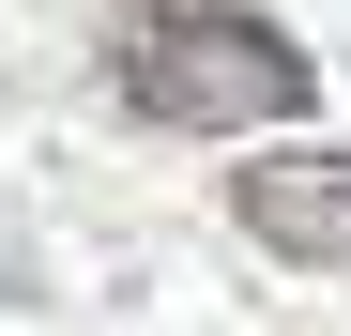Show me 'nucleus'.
<instances>
[{"label":"nucleus","instance_id":"obj_2","mask_svg":"<svg viewBox=\"0 0 351 336\" xmlns=\"http://www.w3.org/2000/svg\"><path fill=\"white\" fill-rule=\"evenodd\" d=\"M229 214H245V245L306 260V275H351V153L336 138H275L260 168H229Z\"/></svg>","mask_w":351,"mask_h":336},{"label":"nucleus","instance_id":"obj_1","mask_svg":"<svg viewBox=\"0 0 351 336\" xmlns=\"http://www.w3.org/2000/svg\"><path fill=\"white\" fill-rule=\"evenodd\" d=\"M107 92L168 138H260V123H306L321 62L275 16H245V0H138L107 31Z\"/></svg>","mask_w":351,"mask_h":336}]
</instances>
